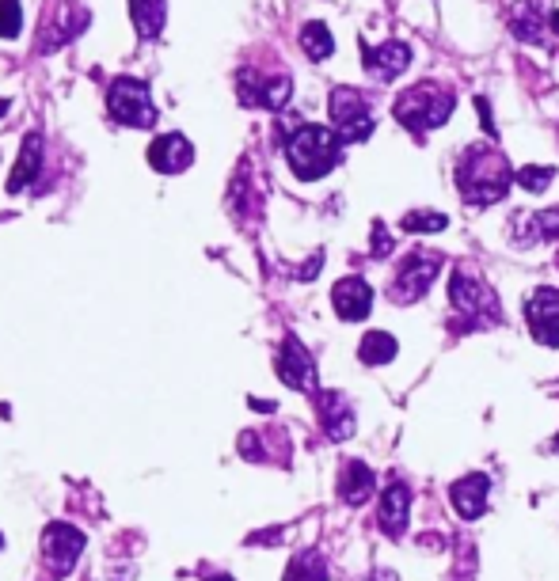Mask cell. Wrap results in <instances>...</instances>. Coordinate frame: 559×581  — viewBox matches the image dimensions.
I'll return each instance as SVG.
<instances>
[{"mask_svg":"<svg viewBox=\"0 0 559 581\" xmlns=\"http://www.w3.org/2000/svg\"><path fill=\"white\" fill-rule=\"evenodd\" d=\"M514 175L518 171L506 164V156L487 145H476V149L464 152L461 168H457V187H461V198L472 202V206H495L502 202L510 187H514Z\"/></svg>","mask_w":559,"mask_h":581,"instance_id":"cell-1","label":"cell"},{"mask_svg":"<svg viewBox=\"0 0 559 581\" xmlns=\"http://www.w3.org/2000/svg\"><path fill=\"white\" fill-rule=\"evenodd\" d=\"M339 152H343V137L328 126H297L290 133V141H286V160H290V168L297 179H305V183H316V179H324L335 164H339Z\"/></svg>","mask_w":559,"mask_h":581,"instance_id":"cell-2","label":"cell"},{"mask_svg":"<svg viewBox=\"0 0 559 581\" xmlns=\"http://www.w3.org/2000/svg\"><path fill=\"white\" fill-rule=\"evenodd\" d=\"M453 107H457V95L449 92L445 84H434V80H423V84H415V88H407V92L396 95V103H392V114H396V122L411 133H430L445 126L449 118H453Z\"/></svg>","mask_w":559,"mask_h":581,"instance_id":"cell-3","label":"cell"},{"mask_svg":"<svg viewBox=\"0 0 559 581\" xmlns=\"http://www.w3.org/2000/svg\"><path fill=\"white\" fill-rule=\"evenodd\" d=\"M107 111L115 122L130 126V130H153L156 126L153 92H149L145 80H134V76H118L107 88Z\"/></svg>","mask_w":559,"mask_h":581,"instance_id":"cell-4","label":"cell"},{"mask_svg":"<svg viewBox=\"0 0 559 581\" xmlns=\"http://www.w3.org/2000/svg\"><path fill=\"white\" fill-rule=\"evenodd\" d=\"M438 270H442V251H426V247L407 251L404 266H400L396 278H392V300H396V304H415V300H423L426 293H430L434 278H438Z\"/></svg>","mask_w":559,"mask_h":581,"instance_id":"cell-5","label":"cell"},{"mask_svg":"<svg viewBox=\"0 0 559 581\" xmlns=\"http://www.w3.org/2000/svg\"><path fill=\"white\" fill-rule=\"evenodd\" d=\"M328 111L331 122H335V133L343 137V145H358V141H366L369 133L377 130V118H373L366 95L358 88H335Z\"/></svg>","mask_w":559,"mask_h":581,"instance_id":"cell-6","label":"cell"},{"mask_svg":"<svg viewBox=\"0 0 559 581\" xmlns=\"http://www.w3.org/2000/svg\"><path fill=\"white\" fill-rule=\"evenodd\" d=\"M80 551H84V532L80 528L65 525V521L46 525V532H42V559L54 570V578H65V574L77 570Z\"/></svg>","mask_w":559,"mask_h":581,"instance_id":"cell-7","label":"cell"},{"mask_svg":"<svg viewBox=\"0 0 559 581\" xmlns=\"http://www.w3.org/2000/svg\"><path fill=\"white\" fill-rule=\"evenodd\" d=\"M449 300H453V308H461L464 316L499 319V300H495V293L472 270H464V266H457L453 278H449Z\"/></svg>","mask_w":559,"mask_h":581,"instance_id":"cell-8","label":"cell"},{"mask_svg":"<svg viewBox=\"0 0 559 581\" xmlns=\"http://www.w3.org/2000/svg\"><path fill=\"white\" fill-rule=\"evenodd\" d=\"M278 376L290 384L293 392H305V395L320 392V384H316V361H312V354L305 350V342L297 335H286V342H282Z\"/></svg>","mask_w":559,"mask_h":581,"instance_id":"cell-9","label":"cell"},{"mask_svg":"<svg viewBox=\"0 0 559 581\" xmlns=\"http://www.w3.org/2000/svg\"><path fill=\"white\" fill-rule=\"evenodd\" d=\"M525 319L544 350H559V289H537L525 304Z\"/></svg>","mask_w":559,"mask_h":581,"instance_id":"cell-10","label":"cell"},{"mask_svg":"<svg viewBox=\"0 0 559 581\" xmlns=\"http://www.w3.org/2000/svg\"><path fill=\"white\" fill-rule=\"evenodd\" d=\"M84 27H88V12L69 8L65 0H50V12H46V23H42V35H39V54H50V50L65 46Z\"/></svg>","mask_w":559,"mask_h":581,"instance_id":"cell-11","label":"cell"},{"mask_svg":"<svg viewBox=\"0 0 559 581\" xmlns=\"http://www.w3.org/2000/svg\"><path fill=\"white\" fill-rule=\"evenodd\" d=\"M149 164H153L160 175H179L194 164V145L183 137V133H164L149 145Z\"/></svg>","mask_w":559,"mask_h":581,"instance_id":"cell-12","label":"cell"},{"mask_svg":"<svg viewBox=\"0 0 559 581\" xmlns=\"http://www.w3.org/2000/svg\"><path fill=\"white\" fill-rule=\"evenodd\" d=\"M316 414H320V426L331 441H350L354 437V411L339 392H316Z\"/></svg>","mask_w":559,"mask_h":581,"instance_id":"cell-13","label":"cell"},{"mask_svg":"<svg viewBox=\"0 0 559 581\" xmlns=\"http://www.w3.org/2000/svg\"><path fill=\"white\" fill-rule=\"evenodd\" d=\"M331 304H335L339 319L358 323V319H366L369 308H373V289H369L362 278H343V282H335V289H331Z\"/></svg>","mask_w":559,"mask_h":581,"instance_id":"cell-14","label":"cell"},{"mask_svg":"<svg viewBox=\"0 0 559 581\" xmlns=\"http://www.w3.org/2000/svg\"><path fill=\"white\" fill-rule=\"evenodd\" d=\"M487 490H491L487 475H480V471H476V475H464V479H457L453 490H449L453 509L461 513L464 521H476V517L487 513Z\"/></svg>","mask_w":559,"mask_h":581,"instance_id":"cell-15","label":"cell"},{"mask_svg":"<svg viewBox=\"0 0 559 581\" xmlns=\"http://www.w3.org/2000/svg\"><path fill=\"white\" fill-rule=\"evenodd\" d=\"M514 244H552L559 236V209H540L533 217H514Z\"/></svg>","mask_w":559,"mask_h":581,"instance_id":"cell-16","label":"cell"},{"mask_svg":"<svg viewBox=\"0 0 559 581\" xmlns=\"http://www.w3.org/2000/svg\"><path fill=\"white\" fill-rule=\"evenodd\" d=\"M540 4L548 0H514L510 8V31L521 42H544V23H552V16L540 12Z\"/></svg>","mask_w":559,"mask_h":581,"instance_id":"cell-17","label":"cell"},{"mask_svg":"<svg viewBox=\"0 0 559 581\" xmlns=\"http://www.w3.org/2000/svg\"><path fill=\"white\" fill-rule=\"evenodd\" d=\"M39 171H42V133H27L20 160H16V168L8 175V194H23L39 179Z\"/></svg>","mask_w":559,"mask_h":581,"instance_id":"cell-18","label":"cell"},{"mask_svg":"<svg viewBox=\"0 0 559 581\" xmlns=\"http://www.w3.org/2000/svg\"><path fill=\"white\" fill-rule=\"evenodd\" d=\"M373 471L362 464V460H347L343 471H339V498L347 502V506H362L373 498Z\"/></svg>","mask_w":559,"mask_h":581,"instance_id":"cell-19","label":"cell"},{"mask_svg":"<svg viewBox=\"0 0 559 581\" xmlns=\"http://www.w3.org/2000/svg\"><path fill=\"white\" fill-rule=\"evenodd\" d=\"M407 513H411V490L404 483H392L381 498V509H377V521L385 528L388 536H400L407 528Z\"/></svg>","mask_w":559,"mask_h":581,"instance_id":"cell-20","label":"cell"},{"mask_svg":"<svg viewBox=\"0 0 559 581\" xmlns=\"http://www.w3.org/2000/svg\"><path fill=\"white\" fill-rule=\"evenodd\" d=\"M130 16L141 38H156L168 23V0H130Z\"/></svg>","mask_w":559,"mask_h":581,"instance_id":"cell-21","label":"cell"},{"mask_svg":"<svg viewBox=\"0 0 559 581\" xmlns=\"http://www.w3.org/2000/svg\"><path fill=\"white\" fill-rule=\"evenodd\" d=\"M369 57V65H377V73H381V80H392V76H400L411 65V50H407V42H400V38H392V42H385V46H377Z\"/></svg>","mask_w":559,"mask_h":581,"instance_id":"cell-22","label":"cell"},{"mask_svg":"<svg viewBox=\"0 0 559 581\" xmlns=\"http://www.w3.org/2000/svg\"><path fill=\"white\" fill-rule=\"evenodd\" d=\"M396 354H400V342L388 335V331H369L362 338V346H358V357L366 365H388V361H396Z\"/></svg>","mask_w":559,"mask_h":581,"instance_id":"cell-23","label":"cell"},{"mask_svg":"<svg viewBox=\"0 0 559 581\" xmlns=\"http://www.w3.org/2000/svg\"><path fill=\"white\" fill-rule=\"evenodd\" d=\"M301 50L312 57V61H328L335 54V38H331L328 23H320V19H312L301 27Z\"/></svg>","mask_w":559,"mask_h":581,"instance_id":"cell-24","label":"cell"},{"mask_svg":"<svg viewBox=\"0 0 559 581\" xmlns=\"http://www.w3.org/2000/svg\"><path fill=\"white\" fill-rule=\"evenodd\" d=\"M282 581H328V563L316 551H301L297 559H290Z\"/></svg>","mask_w":559,"mask_h":581,"instance_id":"cell-25","label":"cell"},{"mask_svg":"<svg viewBox=\"0 0 559 581\" xmlns=\"http://www.w3.org/2000/svg\"><path fill=\"white\" fill-rule=\"evenodd\" d=\"M552 179H556V168H548V164H525V168L514 175V183H518L525 194H544V190L552 187Z\"/></svg>","mask_w":559,"mask_h":581,"instance_id":"cell-26","label":"cell"},{"mask_svg":"<svg viewBox=\"0 0 559 581\" xmlns=\"http://www.w3.org/2000/svg\"><path fill=\"white\" fill-rule=\"evenodd\" d=\"M449 225V217L438 209H411L404 213V232H442Z\"/></svg>","mask_w":559,"mask_h":581,"instance_id":"cell-27","label":"cell"},{"mask_svg":"<svg viewBox=\"0 0 559 581\" xmlns=\"http://www.w3.org/2000/svg\"><path fill=\"white\" fill-rule=\"evenodd\" d=\"M293 95V80L286 73L282 76H267V84H263V107H270V111H282L286 103H290Z\"/></svg>","mask_w":559,"mask_h":581,"instance_id":"cell-28","label":"cell"},{"mask_svg":"<svg viewBox=\"0 0 559 581\" xmlns=\"http://www.w3.org/2000/svg\"><path fill=\"white\" fill-rule=\"evenodd\" d=\"M23 31V4L0 0V38H16Z\"/></svg>","mask_w":559,"mask_h":581,"instance_id":"cell-29","label":"cell"},{"mask_svg":"<svg viewBox=\"0 0 559 581\" xmlns=\"http://www.w3.org/2000/svg\"><path fill=\"white\" fill-rule=\"evenodd\" d=\"M369 244H373V259H388V255H392V236H388L385 221H373V236H369Z\"/></svg>","mask_w":559,"mask_h":581,"instance_id":"cell-30","label":"cell"},{"mask_svg":"<svg viewBox=\"0 0 559 581\" xmlns=\"http://www.w3.org/2000/svg\"><path fill=\"white\" fill-rule=\"evenodd\" d=\"M240 452H244L248 460H263V449H259V433H244V437H240Z\"/></svg>","mask_w":559,"mask_h":581,"instance_id":"cell-31","label":"cell"},{"mask_svg":"<svg viewBox=\"0 0 559 581\" xmlns=\"http://www.w3.org/2000/svg\"><path fill=\"white\" fill-rule=\"evenodd\" d=\"M251 407H255V411H263V414L274 411V403H270V399H251Z\"/></svg>","mask_w":559,"mask_h":581,"instance_id":"cell-32","label":"cell"},{"mask_svg":"<svg viewBox=\"0 0 559 581\" xmlns=\"http://www.w3.org/2000/svg\"><path fill=\"white\" fill-rule=\"evenodd\" d=\"M320 263H324V259H320V255H316V259H312V263L305 266V270H301V278H312V274H316V270H320Z\"/></svg>","mask_w":559,"mask_h":581,"instance_id":"cell-33","label":"cell"},{"mask_svg":"<svg viewBox=\"0 0 559 581\" xmlns=\"http://www.w3.org/2000/svg\"><path fill=\"white\" fill-rule=\"evenodd\" d=\"M548 27H552V31L559 35V12H552V23H548Z\"/></svg>","mask_w":559,"mask_h":581,"instance_id":"cell-34","label":"cell"},{"mask_svg":"<svg viewBox=\"0 0 559 581\" xmlns=\"http://www.w3.org/2000/svg\"><path fill=\"white\" fill-rule=\"evenodd\" d=\"M206 581H232L229 574H213V578H206Z\"/></svg>","mask_w":559,"mask_h":581,"instance_id":"cell-35","label":"cell"},{"mask_svg":"<svg viewBox=\"0 0 559 581\" xmlns=\"http://www.w3.org/2000/svg\"><path fill=\"white\" fill-rule=\"evenodd\" d=\"M0 547H4V536H0Z\"/></svg>","mask_w":559,"mask_h":581,"instance_id":"cell-36","label":"cell"},{"mask_svg":"<svg viewBox=\"0 0 559 581\" xmlns=\"http://www.w3.org/2000/svg\"><path fill=\"white\" fill-rule=\"evenodd\" d=\"M556 449H559V437H556Z\"/></svg>","mask_w":559,"mask_h":581,"instance_id":"cell-37","label":"cell"},{"mask_svg":"<svg viewBox=\"0 0 559 581\" xmlns=\"http://www.w3.org/2000/svg\"><path fill=\"white\" fill-rule=\"evenodd\" d=\"M556 263H559V255H556Z\"/></svg>","mask_w":559,"mask_h":581,"instance_id":"cell-38","label":"cell"}]
</instances>
